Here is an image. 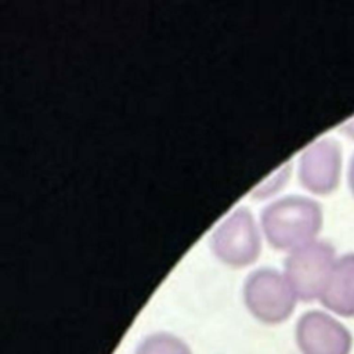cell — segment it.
Here are the masks:
<instances>
[{
    "label": "cell",
    "instance_id": "7",
    "mask_svg": "<svg viewBox=\"0 0 354 354\" xmlns=\"http://www.w3.org/2000/svg\"><path fill=\"white\" fill-rule=\"evenodd\" d=\"M318 300L337 315L354 317V253L336 259Z\"/></svg>",
    "mask_w": 354,
    "mask_h": 354
},
{
    "label": "cell",
    "instance_id": "9",
    "mask_svg": "<svg viewBox=\"0 0 354 354\" xmlns=\"http://www.w3.org/2000/svg\"><path fill=\"white\" fill-rule=\"evenodd\" d=\"M290 171V162L283 163L279 169H277L271 176H268L267 180L261 181L253 191L252 194L254 196H266L271 192H274L275 189H278L288 178Z\"/></svg>",
    "mask_w": 354,
    "mask_h": 354
},
{
    "label": "cell",
    "instance_id": "1",
    "mask_svg": "<svg viewBox=\"0 0 354 354\" xmlns=\"http://www.w3.org/2000/svg\"><path fill=\"white\" fill-rule=\"evenodd\" d=\"M260 221L274 248L292 250L315 239L322 227V207L311 198L286 195L266 205Z\"/></svg>",
    "mask_w": 354,
    "mask_h": 354
},
{
    "label": "cell",
    "instance_id": "4",
    "mask_svg": "<svg viewBox=\"0 0 354 354\" xmlns=\"http://www.w3.org/2000/svg\"><path fill=\"white\" fill-rule=\"evenodd\" d=\"M213 252L231 266L253 261L260 250V235L250 210L246 206L234 209L212 232Z\"/></svg>",
    "mask_w": 354,
    "mask_h": 354
},
{
    "label": "cell",
    "instance_id": "11",
    "mask_svg": "<svg viewBox=\"0 0 354 354\" xmlns=\"http://www.w3.org/2000/svg\"><path fill=\"white\" fill-rule=\"evenodd\" d=\"M347 180H348V187H350V189H351V192H353V195H354V155H353L351 159H350V165H348V177H347Z\"/></svg>",
    "mask_w": 354,
    "mask_h": 354
},
{
    "label": "cell",
    "instance_id": "3",
    "mask_svg": "<svg viewBox=\"0 0 354 354\" xmlns=\"http://www.w3.org/2000/svg\"><path fill=\"white\" fill-rule=\"evenodd\" d=\"M336 261L335 248L322 239H314L290 250L285 257V277L297 299H319Z\"/></svg>",
    "mask_w": 354,
    "mask_h": 354
},
{
    "label": "cell",
    "instance_id": "10",
    "mask_svg": "<svg viewBox=\"0 0 354 354\" xmlns=\"http://www.w3.org/2000/svg\"><path fill=\"white\" fill-rule=\"evenodd\" d=\"M340 130L343 131L344 136L350 137L354 140V118H351L350 120H346L342 126H340Z\"/></svg>",
    "mask_w": 354,
    "mask_h": 354
},
{
    "label": "cell",
    "instance_id": "5",
    "mask_svg": "<svg viewBox=\"0 0 354 354\" xmlns=\"http://www.w3.org/2000/svg\"><path fill=\"white\" fill-rule=\"evenodd\" d=\"M295 335L301 354H350V332L324 311L304 313L296 324Z\"/></svg>",
    "mask_w": 354,
    "mask_h": 354
},
{
    "label": "cell",
    "instance_id": "8",
    "mask_svg": "<svg viewBox=\"0 0 354 354\" xmlns=\"http://www.w3.org/2000/svg\"><path fill=\"white\" fill-rule=\"evenodd\" d=\"M134 354H192L189 346L169 332H156L145 336Z\"/></svg>",
    "mask_w": 354,
    "mask_h": 354
},
{
    "label": "cell",
    "instance_id": "6",
    "mask_svg": "<svg viewBox=\"0 0 354 354\" xmlns=\"http://www.w3.org/2000/svg\"><path fill=\"white\" fill-rule=\"evenodd\" d=\"M342 170V149L333 138H319L301 152L300 183L311 192L325 195L336 189Z\"/></svg>",
    "mask_w": 354,
    "mask_h": 354
},
{
    "label": "cell",
    "instance_id": "2",
    "mask_svg": "<svg viewBox=\"0 0 354 354\" xmlns=\"http://www.w3.org/2000/svg\"><path fill=\"white\" fill-rule=\"evenodd\" d=\"M243 300L253 317L272 325L289 318L297 297L285 274L271 267H260L248 274Z\"/></svg>",
    "mask_w": 354,
    "mask_h": 354
}]
</instances>
